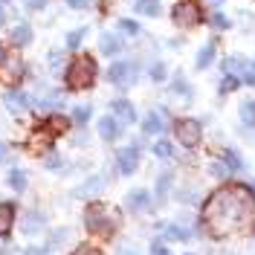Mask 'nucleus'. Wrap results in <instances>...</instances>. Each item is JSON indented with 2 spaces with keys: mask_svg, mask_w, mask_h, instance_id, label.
<instances>
[{
  "mask_svg": "<svg viewBox=\"0 0 255 255\" xmlns=\"http://www.w3.org/2000/svg\"><path fill=\"white\" fill-rule=\"evenodd\" d=\"M255 223V194L247 186H226L218 189L203 206L200 226L212 232V238H223L235 229H247Z\"/></svg>",
  "mask_w": 255,
  "mask_h": 255,
  "instance_id": "1",
  "label": "nucleus"
},
{
  "mask_svg": "<svg viewBox=\"0 0 255 255\" xmlns=\"http://www.w3.org/2000/svg\"><path fill=\"white\" fill-rule=\"evenodd\" d=\"M84 226H87L90 235L108 238V235H113V232L119 229V215H116L113 209L102 206V203H93V206L84 209Z\"/></svg>",
  "mask_w": 255,
  "mask_h": 255,
  "instance_id": "2",
  "label": "nucleus"
},
{
  "mask_svg": "<svg viewBox=\"0 0 255 255\" xmlns=\"http://www.w3.org/2000/svg\"><path fill=\"white\" fill-rule=\"evenodd\" d=\"M96 73H99V67L90 55H76L67 64V87L70 90H87L96 81Z\"/></svg>",
  "mask_w": 255,
  "mask_h": 255,
  "instance_id": "3",
  "label": "nucleus"
},
{
  "mask_svg": "<svg viewBox=\"0 0 255 255\" xmlns=\"http://www.w3.org/2000/svg\"><path fill=\"white\" fill-rule=\"evenodd\" d=\"M200 17H203V12H200V3L197 0H177L174 9H171V20H174V26H180V29L197 26Z\"/></svg>",
  "mask_w": 255,
  "mask_h": 255,
  "instance_id": "4",
  "label": "nucleus"
},
{
  "mask_svg": "<svg viewBox=\"0 0 255 255\" xmlns=\"http://www.w3.org/2000/svg\"><path fill=\"white\" fill-rule=\"evenodd\" d=\"M174 136H177V142L183 145V148H194V145H200L203 128H200V122H197V119H177Z\"/></svg>",
  "mask_w": 255,
  "mask_h": 255,
  "instance_id": "5",
  "label": "nucleus"
},
{
  "mask_svg": "<svg viewBox=\"0 0 255 255\" xmlns=\"http://www.w3.org/2000/svg\"><path fill=\"white\" fill-rule=\"evenodd\" d=\"M108 81L116 84V87H122V90H128V87L136 81V64L133 61H116L111 70H108Z\"/></svg>",
  "mask_w": 255,
  "mask_h": 255,
  "instance_id": "6",
  "label": "nucleus"
},
{
  "mask_svg": "<svg viewBox=\"0 0 255 255\" xmlns=\"http://www.w3.org/2000/svg\"><path fill=\"white\" fill-rule=\"evenodd\" d=\"M23 73H26L23 61H20L15 52L9 49V55H6V58L0 61V79H3V81H17L20 76H23Z\"/></svg>",
  "mask_w": 255,
  "mask_h": 255,
  "instance_id": "7",
  "label": "nucleus"
},
{
  "mask_svg": "<svg viewBox=\"0 0 255 255\" xmlns=\"http://www.w3.org/2000/svg\"><path fill=\"white\" fill-rule=\"evenodd\" d=\"M116 165H119V174H133L136 165H139V145H128L116 154Z\"/></svg>",
  "mask_w": 255,
  "mask_h": 255,
  "instance_id": "8",
  "label": "nucleus"
},
{
  "mask_svg": "<svg viewBox=\"0 0 255 255\" xmlns=\"http://www.w3.org/2000/svg\"><path fill=\"white\" fill-rule=\"evenodd\" d=\"M3 105H6V111L15 113V116H23V113L29 111V96L23 93V90H6V96H3Z\"/></svg>",
  "mask_w": 255,
  "mask_h": 255,
  "instance_id": "9",
  "label": "nucleus"
},
{
  "mask_svg": "<svg viewBox=\"0 0 255 255\" xmlns=\"http://www.w3.org/2000/svg\"><path fill=\"white\" fill-rule=\"evenodd\" d=\"M111 111H113V116H116L119 122H125V125L136 122V108H133L128 99H113V102H111Z\"/></svg>",
  "mask_w": 255,
  "mask_h": 255,
  "instance_id": "10",
  "label": "nucleus"
},
{
  "mask_svg": "<svg viewBox=\"0 0 255 255\" xmlns=\"http://www.w3.org/2000/svg\"><path fill=\"white\" fill-rule=\"evenodd\" d=\"M32 38H35V32H32V26L29 23H15L12 29H9V41L15 44V47H29L32 44Z\"/></svg>",
  "mask_w": 255,
  "mask_h": 255,
  "instance_id": "11",
  "label": "nucleus"
},
{
  "mask_svg": "<svg viewBox=\"0 0 255 255\" xmlns=\"http://www.w3.org/2000/svg\"><path fill=\"white\" fill-rule=\"evenodd\" d=\"M119 133H122V125H119L116 116H105V119H99V136H102L105 142L119 139Z\"/></svg>",
  "mask_w": 255,
  "mask_h": 255,
  "instance_id": "12",
  "label": "nucleus"
},
{
  "mask_svg": "<svg viewBox=\"0 0 255 255\" xmlns=\"http://www.w3.org/2000/svg\"><path fill=\"white\" fill-rule=\"evenodd\" d=\"M105 186H108V177L96 174V177H90V180H84V183H81L79 191H76V197H93V194H99Z\"/></svg>",
  "mask_w": 255,
  "mask_h": 255,
  "instance_id": "13",
  "label": "nucleus"
},
{
  "mask_svg": "<svg viewBox=\"0 0 255 255\" xmlns=\"http://www.w3.org/2000/svg\"><path fill=\"white\" fill-rule=\"evenodd\" d=\"M99 49H102V55H119L125 44H122V38L119 35H113V32H105L102 38H99Z\"/></svg>",
  "mask_w": 255,
  "mask_h": 255,
  "instance_id": "14",
  "label": "nucleus"
},
{
  "mask_svg": "<svg viewBox=\"0 0 255 255\" xmlns=\"http://www.w3.org/2000/svg\"><path fill=\"white\" fill-rule=\"evenodd\" d=\"M125 203H128V209H130V212H142V209L151 203V191H148V189H133L130 194H128Z\"/></svg>",
  "mask_w": 255,
  "mask_h": 255,
  "instance_id": "15",
  "label": "nucleus"
},
{
  "mask_svg": "<svg viewBox=\"0 0 255 255\" xmlns=\"http://www.w3.org/2000/svg\"><path fill=\"white\" fill-rule=\"evenodd\" d=\"M44 226H47V215H44V212H26V218H23V232H26V235L41 232Z\"/></svg>",
  "mask_w": 255,
  "mask_h": 255,
  "instance_id": "16",
  "label": "nucleus"
},
{
  "mask_svg": "<svg viewBox=\"0 0 255 255\" xmlns=\"http://www.w3.org/2000/svg\"><path fill=\"white\" fill-rule=\"evenodd\" d=\"M12 223H15V206L12 203H0V238H6L12 232Z\"/></svg>",
  "mask_w": 255,
  "mask_h": 255,
  "instance_id": "17",
  "label": "nucleus"
},
{
  "mask_svg": "<svg viewBox=\"0 0 255 255\" xmlns=\"http://www.w3.org/2000/svg\"><path fill=\"white\" fill-rule=\"evenodd\" d=\"M221 70L226 73V76H238V73L247 70V61H244L241 55H226V58L221 61Z\"/></svg>",
  "mask_w": 255,
  "mask_h": 255,
  "instance_id": "18",
  "label": "nucleus"
},
{
  "mask_svg": "<svg viewBox=\"0 0 255 255\" xmlns=\"http://www.w3.org/2000/svg\"><path fill=\"white\" fill-rule=\"evenodd\" d=\"M6 180H9V186H12L15 191H26V186H29V177H26L23 168H9Z\"/></svg>",
  "mask_w": 255,
  "mask_h": 255,
  "instance_id": "19",
  "label": "nucleus"
},
{
  "mask_svg": "<svg viewBox=\"0 0 255 255\" xmlns=\"http://www.w3.org/2000/svg\"><path fill=\"white\" fill-rule=\"evenodd\" d=\"M133 9H136L139 15H148V17L162 15V6H159V0H136V3H133Z\"/></svg>",
  "mask_w": 255,
  "mask_h": 255,
  "instance_id": "20",
  "label": "nucleus"
},
{
  "mask_svg": "<svg viewBox=\"0 0 255 255\" xmlns=\"http://www.w3.org/2000/svg\"><path fill=\"white\" fill-rule=\"evenodd\" d=\"M162 128H165V125H162V116H159V113H154V111H151V113H148V116L142 119V130L148 133V136H154V133H162Z\"/></svg>",
  "mask_w": 255,
  "mask_h": 255,
  "instance_id": "21",
  "label": "nucleus"
},
{
  "mask_svg": "<svg viewBox=\"0 0 255 255\" xmlns=\"http://www.w3.org/2000/svg\"><path fill=\"white\" fill-rule=\"evenodd\" d=\"M171 90H174L177 96H183L186 102H191V96H194V90H191L189 79H186V76H180V73H177V76H174V81H171Z\"/></svg>",
  "mask_w": 255,
  "mask_h": 255,
  "instance_id": "22",
  "label": "nucleus"
},
{
  "mask_svg": "<svg viewBox=\"0 0 255 255\" xmlns=\"http://www.w3.org/2000/svg\"><path fill=\"white\" fill-rule=\"evenodd\" d=\"M171 183H174L171 171H162V174L157 177V197H159V200H165V197H168V191H171Z\"/></svg>",
  "mask_w": 255,
  "mask_h": 255,
  "instance_id": "23",
  "label": "nucleus"
},
{
  "mask_svg": "<svg viewBox=\"0 0 255 255\" xmlns=\"http://www.w3.org/2000/svg\"><path fill=\"white\" fill-rule=\"evenodd\" d=\"M212 61H215V44H206V47L197 52L194 64H197V70H206V67H209Z\"/></svg>",
  "mask_w": 255,
  "mask_h": 255,
  "instance_id": "24",
  "label": "nucleus"
},
{
  "mask_svg": "<svg viewBox=\"0 0 255 255\" xmlns=\"http://www.w3.org/2000/svg\"><path fill=\"white\" fill-rule=\"evenodd\" d=\"M241 119L247 128H255V99H247L241 102Z\"/></svg>",
  "mask_w": 255,
  "mask_h": 255,
  "instance_id": "25",
  "label": "nucleus"
},
{
  "mask_svg": "<svg viewBox=\"0 0 255 255\" xmlns=\"http://www.w3.org/2000/svg\"><path fill=\"white\" fill-rule=\"evenodd\" d=\"M165 229V238H171V241H189L191 238V232L186 229V226H177V223H168V226H162Z\"/></svg>",
  "mask_w": 255,
  "mask_h": 255,
  "instance_id": "26",
  "label": "nucleus"
},
{
  "mask_svg": "<svg viewBox=\"0 0 255 255\" xmlns=\"http://www.w3.org/2000/svg\"><path fill=\"white\" fill-rule=\"evenodd\" d=\"M154 157H159V159L174 157V145L168 142V139H157V142H154Z\"/></svg>",
  "mask_w": 255,
  "mask_h": 255,
  "instance_id": "27",
  "label": "nucleus"
},
{
  "mask_svg": "<svg viewBox=\"0 0 255 255\" xmlns=\"http://www.w3.org/2000/svg\"><path fill=\"white\" fill-rule=\"evenodd\" d=\"M84 35H87V26H79V29H73L67 35V49H79L81 41H84Z\"/></svg>",
  "mask_w": 255,
  "mask_h": 255,
  "instance_id": "28",
  "label": "nucleus"
},
{
  "mask_svg": "<svg viewBox=\"0 0 255 255\" xmlns=\"http://www.w3.org/2000/svg\"><path fill=\"white\" fill-rule=\"evenodd\" d=\"M90 105H79V108H73V122L76 125H87V119H90Z\"/></svg>",
  "mask_w": 255,
  "mask_h": 255,
  "instance_id": "29",
  "label": "nucleus"
},
{
  "mask_svg": "<svg viewBox=\"0 0 255 255\" xmlns=\"http://www.w3.org/2000/svg\"><path fill=\"white\" fill-rule=\"evenodd\" d=\"M223 159L229 162V168H232V171L244 168V159H241V157H238V151H232V148H223Z\"/></svg>",
  "mask_w": 255,
  "mask_h": 255,
  "instance_id": "30",
  "label": "nucleus"
},
{
  "mask_svg": "<svg viewBox=\"0 0 255 255\" xmlns=\"http://www.w3.org/2000/svg\"><path fill=\"white\" fill-rule=\"evenodd\" d=\"M47 61H49V67L58 73V70L64 67V49H49V52H47Z\"/></svg>",
  "mask_w": 255,
  "mask_h": 255,
  "instance_id": "31",
  "label": "nucleus"
},
{
  "mask_svg": "<svg viewBox=\"0 0 255 255\" xmlns=\"http://www.w3.org/2000/svg\"><path fill=\"white\" fill-rule=\"evenodd\" d=\"M148 79L154 81V84H159V81H165V64H162V61L151 64V70H148Z\"/></svg>",
  "mask_w": 255,
  "mask_h": 255,
  "instance_id": "32",
  "label": "nucleus"
},
{
  "mask_svg": "<svg viewBox=\"0 0 255 255\" xmlns=\"http://www.w3.org/2000/svg\"><path fill=\"white\" fill-rule=\"evenodd\" d=\"M119 32H125V35L133 38V35H139V23L130 20V17H122V20H119Z\"/></svg>",
  "mask_w": 255,
  "mask_h": 255,
  "instance_id": "33",
  "label": "nucleus"
},
{
  "mask_svg": "<svg viewBox=\"0 0 255 255\" xmlns=\"http://www.w3.org/2000/svg\"><path fill=\"white\" fill-rule=\"evenodd\" d=\"M209 23H212V29H229L232 26V20L226 15H221V12H215V15L209 17Z\"/></svg>",
  "mask_w": 255,
  "mask_h": 255,
  "instance_id": "34",
  "label": "nucleus"
},
{
  "mask_svg": "<svg viewBox=\"0 0 255 255\" xmlns=\"http://www.w3.org/2000/svg\"><path fill=\"white\" fill-rule=\"evenodd\" d=\"M212 174H215V177H229V174H232V168H229V162H226V159H218V162L212 165Z\"/></svg>",
  "mask_w": 255,
  "mask_h": 255,
  "instance_id": "35",
  "label": "nucleus"
},
{
  "mask_svg": "<svg viewBox=\"0 0 255 255\" xmlns=\"http://www.w3.org/2000/svg\"><path fill=\"white\" fill-rule=\"evenodd\" d=\"M67 235H70L67 229H55V232L49 235V250H55V247H61L64 241H67Z\"/></svg>",
  "mask_w": 255,
  "mask_h": 255,
  "instance_id": "36",
  "label": "nucleus"
},
{
  "mask_svg": "<svg viewBox=\"0 0 255 255\" xmlns=\"http://www.w3.org/2000/svg\"><path fill=\"white\" fill-rule=\"evenodd\" d=\"M238 84H241L238 76H226V79L221 81V96H223V93H232V90H235Z\"/></svg>",
  "mask_w": 255,
  "mask_h": 255,
  "instance_id": "37",
  "label": "nucleus"
},
{
  "mask_svg": "<svg viewBox=\"0 0 255 255\" xmlns=\"http://www.w3.org/2000/svg\"><path fill=\"white\" fill-rule=\"evenodd\" d=\"M47 3L49 0H23V9H26V12H44Z\"/></svg>",
  "mask_w": 255,
  "mask_h": 255,
  "instance_id": "38",
  "label": "nucleus"
},
{
  "mask_svg": "<svg viewBox=\"0 0 255 255\" xmlns=\"http://www.w3.org/2000/svg\"><path fill=\"white\" fill-rule=\"evenodd\" d=\"M49 139H52V130H49V133H35V136H32V145H35V148H47Z\"/></svg>",
  "mask_w": 255,
  "mask_h": 255,
  "instance_id": "39",
  "label": "nucleus"
},
{
  "mask_svg": "<svg viewBox=\"0 0 255 255\" xmlns=\"http://www.w3.org/2000/svg\"><path fill=\"white\" fill-rule=\"evenodd\" d=\"M49 119H52V122H49V130H52V133H55V130H67V125H70L64 116H49Z\"/></svg>",
  "mask_w": 255,
  "mask_h": 255,
  "instance_id": "40",
  "label": "nucleus"
},
{
  "mask_svg": "<svg viewBox=\"0 0 255 255\" xmlns=\"http://www.w3.org/2000/svg\"><path fill=\"white\" fill-rule=\"evenodd\" d=\"M148 255H171V253H168V247H165L162 241H154V244H151V253H148Z\"/></svg>",
  "mask_w": 255,
  "mask_h": 255,
  "instance_id": "41",
  "label": "nucleus"
},
{
  "mask_svg": "<svg viewBox=\"0 0 255 255\" xmlns=\"http://www.w3.org/2000/svg\"><path fill=\"white\" fill-rule=\"evenodd\" d=\"M70 9H90L93 6V0H64Z\"/></svg>",
  "mask_w": 255,
  "mask_h": 255,
  "instance_id": "42",
  "label": "nucleus"
},
{
  "mask_svg": "<svg viewBox=\"0 0 255 255\" xmlns=\"http://www.w3.org/2000/svg\"><path fill=\"white\" fill-rule=\"evenodd\" d=\"M73 255H105V253H99L96 247H87V244H84V247H76V250H73Z\"/></svg>",
  "mask_w": 255,
  "mask_h": 255,
  "instance_id": "43",
  "label": "nucleus"
},
{
  "mask_svg": "<svg viewBox=\"0 0 255 255\" xmlns=\"http://www.w3.org/2000/svg\"><path fill=\"white\" fill-rule=\"evenodd\" d=\"M9 159H12V148H9L6 142H0V165H6Z\"/></svg>",
  "mask_w": 255,
  "mask_h": 255,
  "instance_id": "44",
  "label": "nucleus"
},
{
  "mask_svg": "<svg viewBox=\"0 0 255 255\" xmlns=\"http://www.w3.org/2000/svg\"><path fill=\"white\" fill-rule=\"evenodd\" d=\"M47 168L49 171H58V168H61V157H58V154H49L47 157Z\"/></svg>",
  "mask_w": 255,
  "mask_h": 255,
  "instance_id": "45",
  "label": "nucleus"
},
{
  "mask_svg": "<svg viewBox=\"0 0 255 255\" xmlns=\"http://www.w3.org/2000/svg\"><path fill=\"white\" fill-rule=\"evenodd\" d=\"M177 197H180L183 203H197V194H194V191H180Z\"/></svg>",
  "mask_w": 255,
  "mask_h": 255,
  "instance_id": "46",
  "label": "nucleus"
},
{
  "mask_svg": "<svg viewBox=\"0 0 255 255\" xmlns=\"http://www.w3.org/2000/svg\"><path fill=\"white\" fill-rule=\"evenodd\" d=\"M26 255H49V247H29Z\"/></svg>",
  "mask_w": 255,
  "mask_h": 255,
  "instance_id": "47",
  "label": "nucleus"
},
{
  "mask_svg": "<svg viewBox=\"0 0 255 255\" xmlns=\"http://www.w3.org/2000/svg\"><path fill=\"white\" fill-rule=\"evenodd\" d=\"M241 84H250V87H255V73H247V70H244V76H241Z\"/></svg>",
  "mask_w": 255,
  "mask_h": 255,
  "instance_id": "48",
  "label": "nucleus"
},
{
  "mask_svg": "<svg viewBox=\"0 0 255 255\" xmlns=\"http://www.w3.org/2000/svg\"><path fill=\"white\" fill-rule=\"evenodd\" d=\"M119 255H139V253H136V247H122Z\"/></svg>",
  "mask_w": 255,
  "mask_h": 255,
  "instance_id": "49",
  "label": "nucleus"
},
{
  "mask_svg": "<svg viewBox=\"0 0 255 255\" xmlns=\"http://www.w3.org/2000/svg\"><path fill=\"white\" fill-rule=\"evenodd\" d=\"M6 23V9H3V0H0V26Z\"/></svg>",
  "mask_w": 255,
  "mask_h": 255,
  "instance_id": "50",
  "label": "nucleus"
},
{
  "mask_svg": "<svg viewBox=\"0 0 255 255\" xmlns=\"http://www.w3.org/2000/svg\"><path fill=\"white\" fill-rule=\"evenodd\" d=\"M6 55H9V49H6V44H0V61H3Z\"/></svg>",
  "mask_w": 255,
  "mask_h": 255,
  "instance_id": "51",
  "label": "nucleus"
},
{
  "mask_svg": "<svg viewBox=\"0 0 255 255\" xmlns=\"http://www.w3.org/2000/svg\"><path fill=\"white\" fill-rule=\"evenodd\" d=\"M186 255H194V253H186Z\"/></svg>",
  "mask_w": 255,
  "mask_h": 255,
  "instance_id": "52",
  "label": "nucleus"
}]
</instances>
